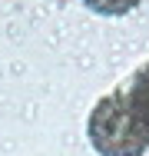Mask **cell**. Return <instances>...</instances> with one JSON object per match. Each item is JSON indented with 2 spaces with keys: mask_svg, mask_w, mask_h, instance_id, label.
Instances as JSON below:
<instances>
[{
  "mask_svg": "<svg viewBox=\"0 0 149 156\" xmlns=\"http://www.w3.org/2000/svg\"><path fill=\"white\" fill-rule=\"evenodd\" d=\"M123 90H126V100H129L133 113L139 116L143 129L149 133V63H143V66L133 73V80H129Z\"/></svg>",
  "mask_w": 149,
  "mask_h": 156,
  "instance_id": "obj_2",
  "label": "cell"
},
{
  "mask_svg": "<svg viewBox=\"0 0 149 156\" xmlns=\"http://www.w3.org/2000/svg\"><path fill=\"white\" fill-rule=\"evenodd\" d=\"M86 136L99 156H143L149 150V133L133 113L123 87L96 100L86 120Z\"/></svg>",
  "mask_w": 149,
  "mask_h": 156,
  "instance_id": "obj_1",
  "label": "cell"
},
{
  "mask_svg": "<svg viewBox=\"0 0 149 156\" xmlns=\"http://www.w3.org/2000/svg\"><path fill=\"white\" fill-rule=\"evenodd\" d=\"M93 13H103V17H123L129 10H136L143 0H83Z\"/></svg>",
  "mask_w": 149,
  "mask_h": 156,
  "instance_id": "obj_3",
  "label": "cell"
}]
</instances>
